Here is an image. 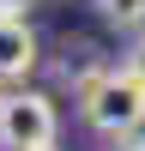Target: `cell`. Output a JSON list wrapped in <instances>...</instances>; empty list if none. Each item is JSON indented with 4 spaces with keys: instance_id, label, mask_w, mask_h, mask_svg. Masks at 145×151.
Here are the masks:
<instances>
[{
    "instance_id": "cell-7",
    "label": "cell",
    "mask_w": 145,
    "mask_h": 151,
    "mask_svg": "<svg viewBox=\"0 0 145 151\" xmlns=\"http://www.w3.org/2000/svg\"><path fill=\"white\" fill-rule=\"evenodd\" d=\"M121 151H145V139H139V133H133V139H121Z\"/></svg>"
},
{
    "instance_id": "cell-5",
    "label": "cell",
    "mask_w": 145,
    "mask_h": 151,
    "mask_svg": "<svg viewBox=\"0 0 145 151\" xmlns=\"http://www.w3.org/2000/svg\"><path fill=\"white\" fill-rule=\"evenodd\" d=\"M121 67H127V73H133V79H139V85H145V30H139V36H133V48H127V55H121Z\"/></svg>"
},
{
    "instance_id": "cell-6",
    "label": "cell",
    "mask_w": 145,
    "mask_h": 151,
    "mask_svg": "<svg viewBox=\"0 0 145 151\" xmlns=\"http://www.w3.org/2000/svg\"><path fill=\"white\" fill-rule=\"evenodd\" d=\"M30 6H36V0H0V18H24Z\"/></svg>"
},
{
    "instance_id": "cell-2",
    "label": "cell",
    "mask_w": 145,
    "mask_h": 151,
    "mask_svg": "<svg viewBox=\"0 0 145 151\" xmlns=\"http://www.w3.org/2000/svg\"><path fill=\"white\" fill-rule=\"evenodd\" d=\"M55 133H60L55 97H42V91H18V97H0V145H6V151L55 145Z\"/></svg>"
},
{
    "instance_id": "cell-4",
    "label": "cell",
    "mask_w": 145,
    "mask_h": 151,
    "mask_svg": "<svg viewBox=\"0 0 145 151\" xmlns=\"http://www.w3.org/2000/svg\"><path fill=\"white\" fill-rule=\"evenodd\" d=\"M109 30H145V0H91Z\"/></svg>"
},
{
    "instance_id": "cell-1",
    "label": "cell",
    "mask_w": 145,
    "mask_h": 151,
    "mask_svg": "<svg viewBox=\"0 0 145 151\" xmlns=\"http://www.w3.org/2000/svg\"><path fill=\"white\" fill-rule=\"evenodd\" d=\"M79 109L85 121H91V133H103V139H133V133L145 127V85L133 79L127 67H103L91 85L79 91Z\"/></svg>"
},
{
    "instance_id": "cell-3",
    "label": "cell",
    "mask_w": 145,
    "mask_h": 151,
    "mask_svg": "<svg viewBox=\"0 0 145 151\" xmlns=\"http://www.w3.org/2000/svg\"><path fill=\"white\" fill-rule=\"evenodd\" d=\"M36 73V30L24 18H0V85H18Z\"/></svg>"
},
{
    "instance_id": "cell-8",
    "label": "cell",
    "mask_w": 145,
    "mask_h": 151,
    "mask_svg": "<svg viewBox=\"0 0 145 151\" xmlns=\"http://www.w3.org/2000/svg\"><path fill=\"white\" fill-rule=\"evenodd\" d=\"M30 151H55V145H30Z\"/></svg>"
}]
</instances>
